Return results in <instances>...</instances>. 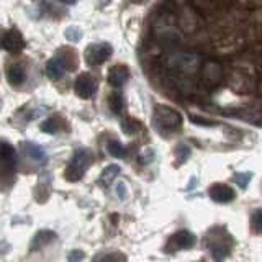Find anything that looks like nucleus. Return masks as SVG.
Segmentation results:
<instances>
[{
  "label": "nucleus",
  "mask_w": 262,
  "mask_h": 262,
  "mask_svg": "<svg viewBox=\"0 0 262 262\" xmlns=\"http://www.w3.org/2000/svg\"><path fill=\"white\" fill-rule=\"evenodd\" d=\"M139 126V123H136L135 120H128V121H123V129H125V133L131 135V133H136V128Z\"/></svg>",
  "instance_id": "412c9836"
},
{
  "label": "nucleus",
  "mask_w": 262,
  "mask_h": 262,
  "mask_svg": "<svg viewBox=\"0 0 262 262\" xmlns=\"http://www.w3.org/2000/svg\"><path fill=\"white\" fill-rule=\"evenodd\" d=\"M92 158L94 156L89 149H84V147L77 149L72 154L68 167H66V170H64L66 180H69V182H77V180H80L85 176L89 166L92 164Z\"/></svg>",
  "instance_id": "f03ea898"
},
{
  "label": "nucleus",
  "mask_w": 262,
  "mask_h": 262,
  "mask_svg": "<svg viewBox=\"0 0 262 262\" xmlns=\"http://www.w3.org/2000/svg\"><path fill=\"white\" fill-rule=\"evenodd\" d=\"M176 156L180 159V161H185L188 156H190V147H188L187 144H179L177 149H176Z\"/></svg>",
  "instance_id": "6ab92c4d"
},
{
  "label": "nucleus",
  "mask_w": 262,
  "mask_h": 262,
  "mask_svg": "<svg viewBox=\"0 0 262 262\" xmlns=\"http://www.w3.org/2000/svg\"><path fill=\"white\" fill-rule=\"evenodd\" d=\"M61 126H62V121L59 120V117H51L41 123V129H43L45 133H51V135L57 133V131L61 129Z\"/></svg>",
  "instance_id": "2eb2a0df"
},
{
  "label": "nucleus",
  "mask_w": 262,
  "mask_h": 262,
  "mask_svg": "<svg viewBox=\"0 0 262 262\" xmlns=\"http://www.w3.org/2000/svg\"><path fill=\"white\" fill-rule=\"evenodd\" d=\"M106 149H108V152L113 156V158H125V156H126L125 144H121L120 141H115V139L108 141V144H106Z\"/></svg>",
  "instance_id": "dca6fc26"
},
{
  "label": "nucleus",
  "mask_w": 262,
  "mask_h": 262,
  "mask_svg": "<svg viewBox=\"0 0 262 262\" xmlns=\"http://www.w3.org/2000/svg\"><path fill=\"white\" fill-rule=\"evenodd\" d=\"M117 195L120 196L121 200L126 199V187H125V184H123V182H118V185H117Z\"/></svg>",
  "instance_id": "5701e85b"
},
{
  "label": "nucleus",
  "mask_w": 262,
  "mask_h": 262,
  "mask_svg": "<svg viewBox=\"0 0 262 262\" xmlns=\"http://www.w3.org/2000/svg\"><path fill=\"white\" fill-rule=\"evenodd\" d=\"M74 90H76L77 97L87 100V98H92L97 94L98 82L94 76L84 72V74H80V76H77L76 82H74Z\"/></svg>",
  "instance_id": "20e7f679"
},
{
  "label": "nucleus",
  "mask_w": 262,
  "mask_h": 262,
  "mask_svg": "<svg viewBox=\"0 0 262 262\" xmlns=\"http://www.w3.org/2000/svg\"><path fill=\"white\" fill-rule=\"evenodd\" d=\"M129 79V71L126 66L123 64H118V66H113V68L108 71V74H106V80H108V84L113 85V87H123L128 82Z\"/></svg>",
  "instance_id": "9d476101"
},
{
  "label": "nucleus",
  "mask_w": 262,
  "mask_h": 262,
  "mask_svg": "<svg viewBox=\"0 0 262 262\" xmlns=\"http://www.w3.org/2000/svg\"><path fill=\"white\" fill-rule=\"evenodd\" d=\"M113 49L108 43H95L85 49V61L89 66H100L112 57Z\"/></svg>",
  "instance_id": "7ed1b4c3"
},
{
  "label": "nucleus",
  "mask_w": 262,
  "mask_h": 262,
  "mask_svg": "<svg viewBox=\"0 0 262 262\" xmlns=\"http://www.w3.org/2000/svg\"><path fill=\"white\" fill-rule=\"evenodd\" d=\"M7 79L12 85L18 87L25 80V69L21 64H10L7 69Z\"/></svg>",
  "instance_id": "ddd939ff"
},
{
  "label": "nucleus",
  "mask_w": 262,
  "mask_h": 262,
  "mask_svg": "<svg viewBox=\"0 0 262 262\" xmlns=\"http://www.w3.org/2000/svg\"><path fill=\"white\" fill-rule=\"evenodd\" d=\"M66 36H68L71 41H79V38L82 36V33H80V30H79V28L71 27L68 31H66Z\"/></svg>",
  "instance_id": "4be33fe9"
},
{
  "label": "nucleus",
  "mask_w": 262,
  "mask_h": 262,
  "mask_svg": "<svg viewBox=\"0 0 262 262\" xmlns=\"http://www.w3.org/2000/svg\"><path fill=\"white\" fill-rule=\"evenodd\" d=\"M154 126L164 136L172 135L182 126V115L170 106L159 105L154 110Z\"/></svg>",
  "instance_id": "f257e3e1"
},
{
  "label": "nucleus",
  "mask_w": 262,
  "mask_h": 262,
  "mask_svg": "<svg viewBox=\"0 0 262 262\" xmlns=\"http://www.w3.org/2000/svg\"><path fill=\"white\" fill-rule=\"evenodd\" d=\"M16 151L13 149V146L7 141H2V167H4V177L13 176L16 170Z\"/></svg>",
  "instance_id": "423d86ee"
},
{
  "label": "nucleus",
  "mask_w": 262,
  "mask_h": 262,
  "mask_svg": "<svg viewBox=\"0 0 262 262\" xmlns=\"http://www.w3.org/2000/svg\"><path fill=\"white\" fill-rule=\"evenodd\" d=\"M208 195L211 200H215L218 203H229V202H233L236 196L233 188L225 184H213L208 188Z\"/></svg>",
  "instance_id": "6e6552de"
},
{
  "label": "nucleus",
  "mask_w": 262,
  "mask_h": 262,
  "mask_svg": "<svg viewBox=\"0 0 262 262\" xmlns=\"http://www.w3.org/2000/svg\"><path fill=\"white\" fill-rule=\"evenodd\" d=\"M120 170H121V169L117 166V164H112V166H108L106 169H103L102 176H100V184L105 185V187H108V185L113 182V180L118 177Z\"/></svg>",
  "instance_id": "4468645a"
},
{
  "label": "nucleus",
  "mask_w": 262,
  "mask_h": 262,
  "mask_svg": "<svg viewBox=\"0 0 262 262\" xmlns=\"http://www.w3.org/2000/svg\"><path fill=\"white\" fill-rule=\"evenodd\" d=\"M66 71H68V59L62 54L54 56L46 64V74L49 79H61Z\"/></svg>",
  "instance_id": "1a4fd4ad"
},
{
  "label": "nucleus",
  "mask_w": 262,
  "mask_h": 262,
  "mask_svg": "<svg viewBox=\"0 0 262 262\" xmlns=\"http://www.w3.org/2000/svg\"><path fill=\"white\" fill-rule=\"evenodd\" d=\"M21 149H23V152L27 154L31 161L41 164V166H45V164L48 162V154H46V151L39 144H35V143H23L21 144Z\"/></svg>",
  "instance_id": "9b49d317"
},
{
  "label": "nucleus",
  "mask_w": 262,
  "mask_h": 262,
  "mask_svg": "<svg viewBox=\"0 0 262 262\" xmlns=\"http://www.w3.org/2000/svg\"><path fill=\"white\" fill-rule=\"evenodd\" d=\"M108 105H110V110L115 113V115H120L123 112V97L120 92H113L110 97H108Z\"/></svg>",
  "instance_id": "f3484780"
},
{
  "label": "nucleus",
  "mask_w": 262,
  "mask_h": 262,
  "mask_svg": "<svg viewBox=\"0 0 262 262\" xmlns=\"http://www.w3.org/2000/svg\"><path fill=\"white\" fill-rule=\"evenodd\" d=\"M251 226L254 229V233H262V208L256 210L252 213V220H251Z\"/></svg>",
  "instance_id": "a211bd4d"
},
{
  "label": "nucleus",
  "mask_w": 262,
  "mask_h": 262,
  "mask_svg": "<svg viewBox=\"0 0 262 262\" xmlns=\"http://www.w3.org/2000/svg\"><path fill=\"white\" fill-rule=\"evenodd\" d=\"M135 4H144V2H147V0H133Z\"/></svg>",
  "instance_id": "bb28decb"
},
{
  "label": "nucleus",
  "mask_w": 262,
  "mask_h": 262,
  "mask_svg": "<svg viewBox=\"0 0 262 262\" xmlns=\"http://www.w3.org/2000/svg\"><path fill=\"white\" fill-rule=\"evenodd\" d=\"M195 244V236L188 231H179L169 239V244L166 251H182V249H190Z\"/></svg>",
  "instance_id": "0eeeda50"
},
{
  "label": "nucleus",
  "mask_w": 262,
  "mask_h": 262,
  "mask_svg": "<svg viewBox=\"0 0 262 262\" xmlns=\"http://www.w3.org/2000/svg\"><path fill=\"white\" fill-rule=\"evenodd\" d=\"M192 121H193V123H196V125H207V126L216 125L215 121H203V120H200V117H192Z\"/></svg>",
  "instance_id": "b1692460"
},
{
  "label": "nucleus",
  "mask_w": 262,
  "mask_h": 262,
  "mask_svg": "<svg viewBox=\"0 0 262 262\" xmlns=\"http://www.w3.org/2000/svg\"><path fill=\"white\" fill-rule=\"evenodd\" d=\"M251 177H252V176L249 174V172H246V174H234V180H236L237 184H239L241 188H246V187H248Z\"/></svg>",
  "instance_id": "aec40b11"
},
{
  "label": "nucleus",
  "mask_w": 262,
  "mask_h": 262,
  "mask_svg": "<svg viewBox=\"0 0 262 262\" xmlns=\"http://www.w3.org/2000/svg\"><path fill=\"white\" fill-rule=\"evenodd\" d=\"M59 2H62V4H68V5H74L77 2V0H59Z\"/></svg>",
  "instance_id": "a878e982"
},
{
  "label": "nucleus",
  "mask_w": 262,
  "mask_h": 262,
  "mask_svg": "<svg viewBox=\"0 0 262 262\" xmlns=\"http://www.w3.org/2000/svg\"><path fill=\"white\" fill-rule=\"evenodd\" d=\"M27 43H25V38L21 33L16 28H10L4 33L2 38V48L8 53H20L25 49Z\"/></svg>",
  "instance_id": "39448f33"
},
{
  "label": "nucleus",
  "mask_w": 262,
  "mask_h": 262,
  "mask_svg": "<svg viewBox=\"0 0 262 262\" xmlns=\"http://www.w3.org/2000/svg\"><path fill=\"white\" fill-rule=\"evenodd\" d=\"M54 239H56V233L48 231V229H45V231L36 233V236L33 237L30 249H31V251H39V249H43L45 246H48L49 243H53Z\"/></svg>",
  "instance_id": "f8f14e48"
},
{
  "label": "nucleus",
  "mask_w": 262,
  "mask_h": 262,
  "mask_svg": "<svg viewBox=\"0 0 262 262\" xmlns=\"http://www.w3.org/2000/svg\"><path fill=\"white\" fill-rule=\"evenodd\" d=\"M77 259H84V252H79V251H74L71 256H69V260H77Z\"/></svg>",
  "instance_id": "393cba45"
}]
</instances>
